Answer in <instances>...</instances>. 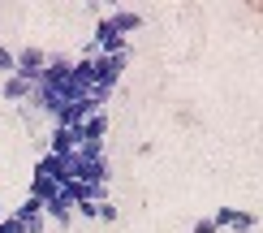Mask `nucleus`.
<instances>
[{
  "label": "nucleus",
  "instance_id": "f257e3e1",
  "mask_svg": "<svg viewBox=\"0 0 263 233\" xmlns=\"http://www.w3.org/2000/svg\"><path fill=\"white\" fill-rule=\"evenodd\" d=\"M73 57H65V52H52L48 57V69L39 74V91H52V95H65V99H78L73 95Z\"/></svg>",
  "mask_w": 263,
  "mask_h": 233
},
{
  "label": "nucleus",
  "instance_id": "f8f14e48",
  "mask_svg": "<svg viewBox=\"0 0 263 233\" xmlns=\"http://www.w3.org/2000/svg\"><path fill=\"white\" fill-rule=\"evenodd\" d=\"M13 65H17V52L0 43V78H9V74H13Z\"/></svg>",
  "mask_w": 263,
  "mask_h": 233
},
{
  "label": "nucleus",
  "instance_id": "dca6fc26",
  "mask_svg": "<svg viewBox=\"0 0 263 233\" xmlns=\"http://www.w3.org/2000/svg\"><path fill=\"white\" fill-rule=\"evenodd\" d=\"M0 220H5V203H0Z\"/></svg>",
  "mask_w": 263,
  "mask_h": 233
},
{
  "label": "nucleus",
  "instance_id": "20e7f679",
  "mask_svg": "<svg viewBox=\"0 0 263 233\" xmlns=\"http://www.w3.org/2000/svg\"><path fill=\"white\" fill-rule=\"evenodd\" d=\"M43 69H48V52H43V48H35V43H30V48H22V52H17L13 74L22 78V82H30V86H35Z\"/></svg>",
  "mask_w": 263,
  "mask_h": 233
},
{
  "label": "nucleus",
  "instance_id": "4468645a",
  "mask_svg": "<svg viewBox=\"0 0 263 233\" xmlns=\"http://www.w3.org/2000/svg\"><path fill=\"white\" fill-rule=\"evenodd\" d=\"M0 233H26V229H22V220H17L13 212H9L5 220H0Z\"/></svg>",
  "mask_w": 263,
  "mask_h": 233
},
{
  "label": "nucleus",
  "instance_id": "6e6552de",
  "mask_svg": "<svg viewBox=\"0 0 263 233\" xmlns=\"http://www.w3.org/2000/svg\"><path fill=\"white\" fill-rule=\"evenodd\" d=\"M0 95H5L9 104H30L35 86H30V82H22L17 74H9V78H0Z\"/></svg>",
  "mask_w": 263,
  "mask_h": 233
},
{
  "label": "nucleus",
  "instance_id": "39448f33",
  "mask_svg": "<svg viewBox=\"0 0 263 233\" xmlns=\"http://www.w3.org/2000/svg\"><path fill=\"white\" fill-rule=\"evenodd\" d=\"M43 216H48L52 225H69V220H73V199H69V190H65V186H61L57 194L43 199Z\"/></svg>",
  "mask_w": 263,
  "mask_h": 233
},
{
  "label": "nucleus",
  "instance_id": "f03ea898",
  "mask_svg": "<svg viewBox=\"0 0 263 233\" xmlns=\"http://www.w3.org/2000/svg\"><path fill=\"white\" fill-rule=\"evenodd\" d=\"M129 65V52H117V57H95V95H112L117 82H121V69Z\"/></svg>",
  "mask_w": 263,
  "mask_h": 233
},
{
  "label": "nucleus",
  "instance_id": "1a4fd4ad",
  "mask_svg": "<svg viewBox=\"0 0 263 233\" xmlns=\"http://www.w3.org/2000/svg\"><path fill=\"white\" fill-rule=\"evenodd\" d=\"M104 134H108V113H95L91 121L78 126V147L82 142H104Z\"/></svg>",
  "mask_w": 263,
  "mask_h": 233
},
{
  "label": "nucleus",
  "instance_id": "9d476101",
  "mask_svg": "<svg viewBox=\"0 0 263 233\" xmlns=\"http://www.w3.org/2000/svg\"><path fill=\"white\" fill-rule=\"evenodd\" d=\"M73 151H78V130L52 126V155H73Z\"/></svg>",
  "mask_w": 263,
  "mask_h": 233
},
{
  "label": "nucleus",
  "instance_id": "2eb2a0df",
  "mask_svg": "<svg viewBox=\"0 0 263 233\" xmlns=\"http://www.w3.org/2000/svg\"><path fill=\"white\" fill-rule=\"evenodd\" d=\"M190 233H216V225H212V220H199V225H194Z\"/></svg>",
  "mask_w": 263,
  "mask_h": 233
},
{
  "label": "nucleus",
  "instance_id": "423d86ee",
  "mask_svg": "<svg viewBox=\"0 0 263 233\" xmlns=\"http://www.w3.org/2000/svg\"><path fill=\"white\" fill-rule=\"evenodd\" d=\"M212 225H216V229H237V233H250V229L259 225V220H255V212H237V207H216Z\"/></svg>",
  "mask_w": 263,
  "mask_h": 233
},
{
  "label": "nucleus",
  "instance_id": "7ed1b4c3",
  "mask_svg": "<svg viewBox=\"0 0 263 233\" xmlns=\"http://www.w3.org/2000/svg\"><path fill=\"white\" fill-rule=\"evenodd\" d=\"M69 164H73V182H100V186L112 182V164H108L104 155H100V160H86V155L73 151V155H69Z\"/></svg>",
  "mask_w": 263,
  "mask_h": 233
},
{
  "label": "nucleus",
  "instance_id": "ddd939ff",
  "mask_svg": "<svg viewBox=\"0 0 263 233\" xmlns=\"http://www.w3.org/2000/svg\"><path fill=\"white\" fill-rule=\"evenodd\" d=\"M117 216H121V212H117V203H112V199H104V203H100V220H104V225H112Z\"/></svg>",
  "mask_w": 263,
  "mask_h": 233
},
{
  "label": "nucleus",
  "instance_id": "0eeeda50",
  "mask_svg": "<svg viewBox=\"0 0 263 233\" xmlns=\"http://www.w3.org/2000/svg\"><path fill=\"white\" fill-rule=\"evenodd\" d=\"M13 216L22 220V229H26V233H43V225H48L43 203H39V199H30V194H26V203H22V207H13Z\"/></svg>",
  "mask_w": 263,
  "mask_h": 233
},
{
  "label": "nucleus",
  "instance_id": "9b49d317",
  "mask_svg": "<svg viewBox=\"0 0 263 233\" xmlns=\"http://www.w3.org/2000/svg\"><path fill=\"white\" fill-rule=\"evenodd\" d=\"M108 22H112V30L117 35H134V30L142 26V13H134V9H112V13H108Z\"/></svg>",
  "mask_w": 263,
  "mask_h": 233
}]
</instances>
